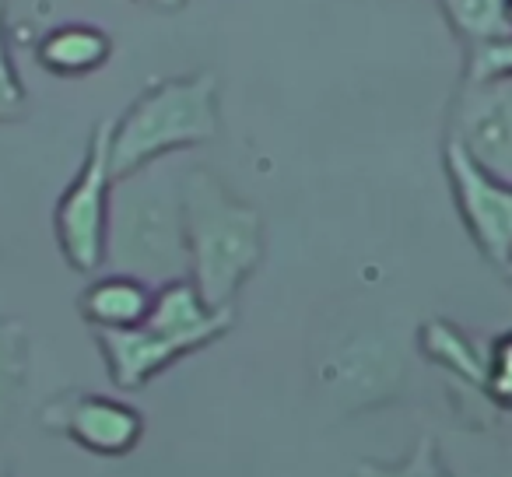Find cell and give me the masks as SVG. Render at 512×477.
Masks as SVG:
<instances>
[{
	"label": "cell",
	"mask_w": 512,
	"mask_h": 477,
	"mask_svg": "<svg viewBox=\"0 0 512 477\" xmlns=\"http://www.w3.org/2000/svg\"><path fill=\"white\" fill-rule=\"evenodd\" d=\"M183 172L186 169H172L165 158L113 183L106 246L109 271L134 274L155 288L190 278Z\"/></svg>",
	"instance_id": "obj_1"
},
{
	"label": "cell",
	"mask_w": 512,
	"mask_h": 477,
	"mask_svg": "<svg viewBox=\"0 0 512 477\" xmlns=\"http://www.w3.org/2000/svg\"><path fill=\"white\" fill-rule=\"evenodd\" d=\"M190 281L214 309H232L239 288L264 260L260 211L239 200L211 169L183 172Z\"/></svg>",
	"instance_id": "obj_2"
},
{
	"label": "cell",
	"mask_w": 512,
	"mask_h": 477,
	"mask_svg": "<svg viewBox=\"0 0 512 477\" xmlns=\"http://www.w3.org/2000/svg\"><path fill=\"white\" fill-rule=\"evenodd\" d=\"M232 320V309H214L197 285L183 278L155 288V306L141 327L99 330L95 341L106 358L109 379L120 390L134 393L172 369L179 358L221 341L232 330Z\"/></svg>",
	"instance_id": "obj_3"
},
{
	"label": "cell",
	"mask_w": 512,
	"mask_h": 477,
	"mask_svg": "<svg viewBox=\"0 0 512 477\" xmlns=\"http://www.w3.org/2000/svg\"><path fill=\"white\" fill-rule=\"evenodd\" d=\"M218 130V78L211 71L158 81L130 102L120 120H113L109 155L116 179L165 162L176 151L211 144Z\"/></svg>",
	"instance_id": "obj_4"
},
{
	"label": "cell",
	"mask_w": 512,
	"mask_h": 477,
	"mask_svg": "<svg viewBox=\"0 0 512 477\" xmlns=\"http://www.w3.org/2000/svg\"><path fill=\"white\" fill-rule=\"evenodd\" d=\"M113 120H102L88 137L85 158L74 172L71 186L57 200L53 211V232L57 246L64 253L67 267L78 274H95L106 267V246H109V214H113Z\"/></svg>",
	"instance_id": "obj_5"
},
{
	"label": "cell",
	"mask_w": 512,
	"mask_h": 477,
	"mask_svg": "<svg viewBox=\"0 0 512 477\" xmlns=\"http://www.w3.org/2000/svg\"><path fill=\"white\" fill-rule=\"evenodd\" d=\"M442 165H446L456 211H460V221L474 239L477 253L505 271L512 264V183L481 169L449 137L442 148Z\"/></svg>",
	"instance_id": "obj_6"
},
{
	"label": "cell",
	"mask_w": 512,
	"mask_h": 477,
	"mask_svg": "<svg viewBox=\"0 0 512 477\" xmlns=\"http://www.w3.org/2000/svg\"><path fill=\"white\" fill-rule=\"evenodd\" d=\"M449 141L512 183V78H463L449 113Z\"/></svg>",
	"instance_id": "obj_7"
},
{
	"label": "cell",
	"mask_w": 512,
	"mask_h": 477,
	"mask_svg": "<svg viewBox=\"0 0 512 477\" xmlns=\"http://www.w3.org/2000/svg\"><path fill=\"white\" fill-rule=\"evenodd\" d=\"M43 425L71 439L85 453L95 456H127L144 439V414L134 404L109 393H64L46 404Z\"/></svg>",
	"instance_id": "obj_8"
},
{
	"label": "cell",
	"mask_w": 512,
	"mask_h": 477,
	"mask_svg": "<svg viewBox=\"0 0 512 477\" xmlns=\"http://www.w3.org/2000/svg\"><path fill=\"white\" fill-rule=\"evenodd\" d=\"M81 316L88 327L99 330H134L148 320L155 306V285L134 278V274H102L81 292Z\"/></svg>",
	"instance_id": "obj_9"
},
{
	"label": "cell",
	"mask_w": 512,
	"mask_h": 477,
	"mask_svg": "<svg viewBox=\"0 0 512 477\" xmlns=\"http://www.w3.org/2000/svg\"><path fill=\"white\" fill-rule=\"evenodd\" d=\"M113 57V39L92 22H64L36 46V64L53 78H88Z\"/></svg>",
	"instance_id": "obj_10"
},
{
	"label": "cell",
	"mask_w": 512,
	"mask_h": 477,
	"mask_svg": "<svg viewBox=\"0 0 512 477\" xmlns=\"http://www.w3.org/2000/svg\"><path fill=\"white\" fill-rule=\"evenodd\" d=\"M400 383V358L383 344H355L334 358V390L351 407L379 404Z\"/></svg>",
	"instance_id": "obj_11"
},
{
	"label": "cell",
	"mask_w": 512,
	"mask_h": 477,
	"mask_svg": "<svg viewBox=\"0 0 512 477\" xmlns=\"http://www.w3.org/2000/svg\"><path fill=\"white\" fill-rule=\"evenodd\" d=\"M421 351L428 355V362H435L439 369H446L453 379H463L470 390L484 393V379H488V348L474 341L470 334H463L460 327L446 320H432L421 327Z\"/></svg>",
	"instance_id": "obj_12"
},
{
	"label": "cell",
	"mask_w": 512,
	"mask_h": 477,
	"mask_svg": "<svg viewBox=\"0 0 512 477\" xmlns=\"http://www.w3.org/2000/svg\"><path fill=\"white\" fill-rule=\"evenodd\" d=\"M439 8L467 50L512 36V0H439Z\"/></svg>",
	"instance_id": "obj_13"
},
{
	"label": "cell",
	"mask_w": 512,
	"mask_h": 477,
	"mask_svg": "<svg viewBox=\"0 0 512 477\" xmlns=\"http://www.w3.org/2000/svg\"><path fill=\"white\" fill-rule=\"evenodd\" d=\"M29 383V330L22 320L0 316V439L11 428Z\"/></svg>",
	"instance_id": "obj_14"
},
{
	"label": "cell",
	"mask_w": 512,
	"mask_h": 477,
	"mask_svg": "<svg viewBox=\"0 0 512 477\" xmlns=\"http://www.w3.org/2000/svg\"><path fill=\"white\" fill-rule=\"evenodd\" d=\"M351 477H456V474L446 463V456H442L439 442H435L432 435H421L418 446L407 456H400V460H393V463L365 460V463H358Z\"/></svg>",
	"instance_id": "obj_15"
},
{
	"label": "cell",
	"mask_w": 512,
	"mask_h": 477,
	"mask_svg": "<svg viewBox=\"0 0 512 477\" xmlns=\"http://www.w3.org/2000/svg\"><path fill=\"white\" fill-rule=\"evenodd\" d=\"M484 397L498 411H512V330L498 334L488 344V379H484Z\"/></svg>",
	"instance_id": "obj_16"
},
{
	"label": "cell",
	"mask_w": 512,
	"mask_h": 477,
	"mask_svg": "<svg viewBox=\"0 0 512 477\" xmlns=\"http://www.w3.org/2000/svg\"><path fill=\"white\" fill-rule=\"evenodd\" d=\"M25 106H29V95H25L15 57H11L8 25H4V0H0V123L18 120L25 113Z\"/></svg>",
	"instance_id": "obj_17"
},
{
	"label": "cell",
	"mask_w": 512,
	"mask_h": 477,
	"mask_svg": "<svg viewBox=\"0 0 512 477\" xmlns=\"http://www.w3.org/2000/svg\"><path fill=\"white\" fill-rule=\"evenodd\" d=\"M467 81H484V78H512V36L502 43L491 46H477L467 50Z\"/></svg>",
	"instance_id": "obj_18"
},
{
	"label": "cell",
	"mask_w": 512,
	"mask_h": 477,
	"mask_svg": "<svg viewBox=\"0 0 512 477\" xmlns=\"http://www.w3.org/2000/svg\"><path fill=\"white\" fill-rule=\"evenodd\" d=\"M456 477H460V474H456ZM470 477H512V453L495 456L488 467H481L477 474H470Z\"/></svg>",
	"instance_id": "obj_19"
},
{
	"label": "cell",
	"mask_w": 512,
	"mask_h": 477,
	"mask_svg": "<svg viewBox=\"0 0 512 477\" xmlns=\"http://www.w3.org/2000/svg\"><path fill=\"white\" fill-rule=\"evenodd\" d=\"M158 8H169V11H176V8H183V4H190V0H155Z\"/></svg>",
	"instance_id": "obj_20"
},
{
	"label": "cell",
	"mask_w": 512,
	"mask_h": 477,
	"mask_svg": "<svg viewBox=\"0 0 512 477\" xmlns=\"http://www.w3.org/2000/svg\"><path fill=\"white\" fill-rule=\"evenodd\" d=\"M0 477H11V470H8V463L0 460Z\"/></svg>",
	"instance_id": "obj_21"
},
{
	"label": "cell",
	"mask_w": 512,
	"mask_h": 477,
	"mask_svg": "<svg viewBox=\"0 0 512 477\" xmlns=\"http://www.w3.org/2000/svg\"><path fill=\"white\" fill-rule=\"evenodd\" d=\"M505 274H509V281H512V264H509V267H505Z\"/></svg>",
	"instance_id": "obj_22"
}]
</instances>
